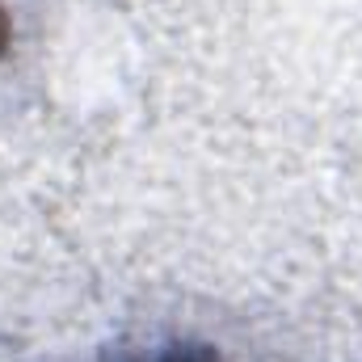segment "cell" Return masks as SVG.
<instances>
[{"mask_svg": "<svg viewBox=\"0 0 362 362\" xmlns=\"http://www.w3.org/2000/svg\"><path fill=\"white\" fill-rule=\"evenodd\" d=\"M135 362H219V358L211 350H198V346H169V350H156V354Z\"/></svg>", "mask_w": 362, "mask_h": 362, "instance_id": "1", "label": "cell"}, {"mask_svg": "<svg viewBox=\"0 0 362 362\" xmlns=\"http://www.w3.org/2000/svg\"><path fill=\"white\" fill-rule=\"evenodd\" d=\"M4 38H8V17H4V8H0V47H4Z\"/></svg>", "mask_w": 362, "mask_h": 362, "instance_id": "2", "label": "cell"}]
</instances>
